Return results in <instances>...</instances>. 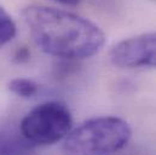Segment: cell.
Here are the masks:
<instances>
[{"mask_svg":"<svg viewBox=\"0 0 156 155\" xmlns=\"http://www.w3.org/2000/svg\"><path fill=\"white\" fill-rule=\"evenodd\" d=\"M22 16L35 45L53 57L86 59L98 53L105 44V34L96 23L70 11L29 5Z\"/></svg>","mask_w":156,"mask_h":155,"instance_id":"1","label":"cell"},{"mask_svg":"<svg viewBox=\"0 0 156 155\" xmlns=\"http://www.w3.org/2000/svg\"><path fill=\"white\" fill-rule=\"evenodd\" d=\"M132 137L127 121L117 116L86 120L64 138L63 149L69 154H112L123 149Z\"/></svg>","mask_w":156,"mask_h":155,"instance_id":"2","label":"cell"},{"mask_svg":"<svg viewBox=\"0 0 156 155\" xmlns=\"http://www.w3.org/2000/svg\"><path fill=\"white\" fill-rule=\"evenodd\" d=\"M73 127L70 110L59 102H45L23 117L21 135L33 146L55 144L64 139Z\"/></svg>","mask_w":156,"mask_h":155,"instance_id":"3","label":"cell"},{"mask_svg":"<svg viewBox=\"0 0 156 155\" xmlns=\"http://www.w3.org/2000/svg\"><path fill=\"white\" fill-rule=\"evenodd\" d=\"M109 59L119 68L156 69V32L138 34L119 41L112 47Z\"/></svg>","mask_w":156,"mask_h":155,"instance_id":"4","label":"cell"},{"mask_svg":"<svg viewBox=\"0 0 156 155\" xmlns=\"http://www.w3.org/2000/svg\"><path fill=\"white\" fill-rule=\"evenodd\" d=\"M33 144L29 143L22 135L10 132H0V154H17L30 152Z\"/></svg>","mask_w":156,"mask_h":155,"instance_id":"5","label":"cell"},{"mask_svg":"<svg viewBox=\"0 0 156 155\" xmlns=\"http://www.w3.org/2000/svg\"><path fill=\"white\" fill-rule=\"evenodd\" d=\"M7 86L13 95L26 99L37 96L39 92V85L27 78H15L9 81Z\"/></svg>","mask_w":156,"mask_h":155,"instance_id":"6","label":"cell"},{"mask_svg":"<svg viewBox=\"0 0 156 155\" xmlns=\"http://www.w3.org/2000/svg\"><path fill=\"white\" fill-rule=\"evenodd\" d=\"M17 32L16 23L10 13L0 6V49L15 38Z\"/></svg>","mask_w":156,"mask_h":155,"instance_id":"7","label":"cell"},{"mask_svg":"<svg viewBox=\"0 0 156 155\" xmlns=\"http://www.w3.org/2000/svg\"><path fill=\"white\" fill-rule=\"evenodd\" d=\"M29 58V51L27 47L22 46L20 49H17V51L15 52V56H13V59L17 62V63H23L26 61H28Z\"/></svg>","mask_w":156,"mask_h":155,"instance_id":"8","label":"cell"},{"mask_svg":"<svg viewBox=\"0 0 156 155\" xmlns=\"http://www.w3.org/2000/svg\"><path fill=\"white\" fill-rule=\"evenodd\" d=\"M53 1H56L58 4H62L64 6H76L80 4L81 0H53Z\"/></svg>","mask_w":156,"mask_h":155,"instance_id":"9","label":"cell"}]
</instances>
